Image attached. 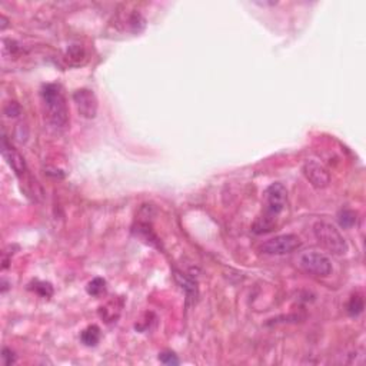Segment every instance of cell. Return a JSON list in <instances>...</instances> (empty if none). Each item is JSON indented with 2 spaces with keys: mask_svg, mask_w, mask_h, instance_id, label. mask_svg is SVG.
Here are the masks:
<instances>
[{
  "mask_svg": "<svg viewBox=\"0 0 366 366\" xmlns=\"http://www.w3.org/2000/svg\"><path fill=\"white\" fill-rule=\"evenodd\" d=\"M14 362H16V356H14V353L12 352V349L3 348V351H2V365L10 366L13 365Z\"/></svg>",
  "mask_w": 366,
  "mask_h": 366,
  "instance_id": "cell-17",
  "label": "cell"
},
{
  "mask_svg": "<svg viewBox=\"0 0 366 366\" xmlns=\"http://www.w3.org/2000/svg\"><path fill=\"white\" fill-rule=\"evenodd\" d=\"M286 205V189L282 183H272L266 187L263 195V210L258 219L255 220L252 232L263 235L272 230L276 220Z\"/></svg>",
  "mask_w": 366,
  "mask_h": 366,
  "instance_id": "cell-1",
  "label": "cell"
},
{
  "mask_svg": "<svg viewBox=\"0 0 366 366\" xmlns=\"http://www.w3.org/2000/svg\"><path fill=\"white\" fill-rule=\"evenodd\" d=\"M40 96L49 123L56 129H65L69 123V110L62 87L56 83H47L42 87Z\"/></svg>",
  "mask_w": 366,
  "mask_h": 366,
  "instance_id": "cell-2",
  "label": "cell"
},
{
  "mask_svg": "<svg viewBox=\"0 0 366 366\" xmlns=\"http://www.w3.org/2000/svg\"><path fill=\"white\" fill-rule=\"evenodd\" d=\"M363 306H365L363 299H362L360 296H358V295H355V296H352V298L349 299V302H348V305H346L348 315H349V316H352V318H355V316H359L360 313L363 312Z\"/></svg>",
  "mask_w": 366,
  "mask_h": 366,
  "instance_id": "cell-12",
  "label": "cell"
},
{
  "mask_svg": "<svg viewBox=\"0 0 366 366\" xmlns=\"http://www.w3.org/2000/svg\"><path fill=\"white\" fill-rule=\"evenodd\" d=\"M33 291L36 293H39L40 296H43V298H49V296L53 295V287L47 282H36Z\"/></svg>",
  "mask_w": 366,
  "mask_h": 366,
  "instance_id": "cell-15",
  "label": "cell"
},
{
  "mask_svg": "<svg viewBox=\"0 0 366 366\" xmlns=\"http://www.w3.org/2000/svg\"><path fill=\"white\" fill-rule=\"evenodd\" d=\"M302 246V240L296 235H279L272 239L266 240L262 243L260 251L265 255H272V256H282V255H289V253L298 251Z\"/></svg>",
  "mask_w": 366,
  "mask_h": 366,
  "instance_id": "cell-4",
  "label": "cell"
},
{
  "mask_svg": "<svg viewBox=\"0 0 366 366\" xmlns=\"http://www.w3.org/2000/svg\"><path fill=\"white\" fill-rule=\"evenodd\" d=\"M299 266L309 275L326 278L332 273V262L326 255L319 252L303 253L299 259Z\"/></svg>",
  "mask_w": 366,
  "mask_h": 366,
  "instance_id": "cell-5",
  "label": "cell"
},
{
  "mask_svg": "<svg viewBox=\"0 0 366 366\" xmlns=\"http://www.w3.org/2000/svg\"><path fill=\"white\" fill-rule=\"evenodd\" d=\"M2 155L6 159L7 165L12 167V170L16 174V176L20 178V179L25 178V175H27V172H29L26 162L23 159V156L7 142V138L5 134L2 138Z\"/></svg>",
  "mask_w": 366,
  "mask_h": 366,
  "instance_id": "cell-8",
  "label": "cell"
},
{
  "mask_svg": "<svg viewBox=\"0 0 366 366\" xmlns=\"http://www.w3.org/2000/svg\"><path fill=\"white\" fill-rule=\"evenodd\" d=\"M313 235L320 245L333 255H345L348 252L346 240L332 223L323 220L316 222L313 225Z\"/></svg>",
  "mask_w": 366,
  "mask_h": 366,
  "instance_id": "cell-3",
  "label": "cell"
},
{
  "mask_svg": "<svg viewBox=\"0 0 366 366\" xmlns=\"http://www.w3.org/2000/svg\"><path fill=\"white\" fill-rule=\"evenodd\" d=\"M80 339L86 346H96L100 340V329L96 325L87 326L80 335Z\"/></svg>",
  "mask_w": 366,
  "mask_h": 366,
  "instance_id": "cell-10",
  "label": "cell"
},
{
  "mask_svg": "<svg viewBox=\"0 0 366 366\" xmlns=\"http://www.w3.org/2000/svg\"><path fill=\"white\" fill-rule=\"evenodd\" d=\"M159 360L162 363H165V365H179L180 363L179 358L174 352H170V351L159 353Z\"/></svg>",
  "mask_w": 366,
  "mask_h": 366,
  "instance_id": "cell-16",
  "label": "cell"
},
{
  "mask_svg": "<svg viewBox=\"0 0 366 366\" xmlns=\"http://www.w3.org/2000/svg\"><path fill=\"white\" fill-rule=\"evenodd\" d=\"M2 22H3V23H2V30H5L7 26V19L5 16H2Z\"/></svg>",
  "mask_w": 366,
  "mask_h": 366,
  "instance_id": "cell-19",
  "label": "cell"
},
{
  "mask_svg": "<svg viewBox=\"0 0 366 366\" xmlns=\"http://www.w3.org/2000/svg\"><path fill=\"white\" fill-rule=\"evenodd\" d=\"M303 175L309 180V183L316 189H325L331 183V175L328 172L325 166H322L320 163L315 160H309L303 165Z\"/></svg>",
  "mask_w": 366,
  "mask_h": 366,
  "instance_id": "cell-7",
  "label": "cell"
},
{
  "mask_svg": "<svg viewBox=\"0 0 366 366\" xmlns=\"http://www.w3.org/2000/svg\"><path fill=\"white\" fill-rule=\"evenodd\" d=\"M86 291L92 296H99L106 291V280L102 279V278H94L87 283Z\"/></svg>",
  "mask_w": 366,
  "mask_h": 366,
  "instance_id": "cell-14",
  "label": "cell"
},
{
  "mask_svg": "<svg viewBox=\"0 0 366 366\" xmlns=\"http://www.w3.org/2000/svg\"><path fill=\"white\" fill-rule=\"evenodd\" d=\"M133 232L136 233L138 236H140L146 243H150V245L158 243V238L155 236V233L152 232V229L149 227L147 223H140V225H138V227L134 229Z\"/></svg>",
  "mask_w": 366,
  "mask_h": 366,
  "instance_id": "cell-13",
  "label": "cell"
},
{
  "mask_svg": "<svg viewBox=\"0 0 366 366\" xmlns=\"http://www.w3.org/2000/svg\"><path fill=\"white\" fill-rule=\"evenodd\" d=\"M20 112H22V109L17 102H9L5 106V114L9 118H16V116H19Z\"/></svg>",
  "mask_w": 366,
  "mask_h": 366,
  "instance_id": "cell-18",
  "label": "cell"
},
{
  "mask_svg": "<svg viewBox=\"0 0 366 366\" xmlns=\"http://www.w3.org/2000/svg\"><path fill=\"white\" fill-rule=\"evenodd\" d=\"M176 279L179 282L180 287L185 291L186 293L187 299H195L196 295H198V286H196V282L190 278H187L186 275H182V273L176 272Z\"/></svg>",
  "mask_w": 366,
  "mask_h": 366,
  "instance_id": "cell-9",
  "label": "cell"
},
{
  "mask_svg": "<svg viewBox=\"0 0 366 366\" xmlns=\"http://www.w3.org/2000/svg\"><path fill=\"white\" fill-rule=\"evenodd\" d=\"M73 102L76 103L78 112L85 119H93L98 114V99L92 90L79 89L73 93Z\"/></svg>",
  "mask_w": 366,
  "mask_h": 366,
  "instance_id": "cell-6",
  "label": "cell"
},
{
  "mask_svg": "<svg viewBox=\"0 0 366 366\" xmlns=\"http://www.w3.org/2000/svg\"><path fill=\"white\" fill-rule=\"evenodd\" d=\"M338 220L343 229H351L356 225V213L352 209H342L338 215Z\"/></svg>",
  "mask_w": 366,
  "mask_h": 366,
  "instance_id": "cell-11",
  "label": "cell"
}]
</instances>
